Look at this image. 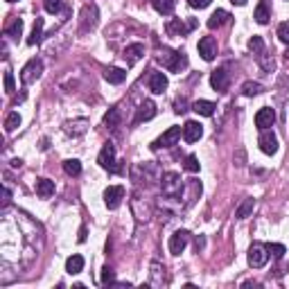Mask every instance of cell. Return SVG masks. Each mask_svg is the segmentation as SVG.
Listing matches in <instances>:
<instances>
[{
  "instance_id": "cell-34",
  "label": "cell",
  "mask_w": 289,
  "mask_h": 289,
  "mask_svg": "<svg viewBox=\"0 0 289 289\" xmlns=\"http://www.w3.org/2000/svg\"><path fill=\"white\" fill-rule=\"evenodd\" d=\"M260 93H262V86L258 81H244L242 84V95H247V98H255Z\"/></svg>"
},
{
  "instance_id": "cell-7",
  "label": "cell",
  "mask_w": 289,
  "mask_h": 289,
  "mask_svg": "<svg viewBox=\"0 0 289 289\" xmlns=\"http://www.w3.org/2000/svg\"><path fill=\"white\" fill-rule=\"evenodd\" d=\"M258 144H260V149H262L264 154H269V156L278 152V138H276V133H273L271 129H262V131H260Z\"/></svg>"
},
{
  "instance_id": "cell-33",
  "label": "cell",
  "mask_w": 289,
  "mask_h": 289,
  "mask_svg": "<svg viewBox=\"0 0 289 289\" xmlns=\"http://www.w3.org/2000/svg\"><path fill=\"white\" fill-rule=\"evenodd\" d=\"M64 172L68 176H79L81 174V163L77 161V158H68V161H64Z\"/></svg>"
},
{
  "instance_id": "cell-37",
  "label": "cell",
  "mask_w": 289,
  "mask_h": 289,
  "mask_svg": "<svg viewBox=\"0 0 289 289\" xmlns=\"http://www.w3.org/2000/svg\"><path fill=\"white\" fill-rule=\"evenodd\" d=\"M258 61H260V66H262V68L267 70V72H271V70H273V57L269 55L267 50L260 52V55H258Z\"/></svg>"
},
{
  "instance_id": "cell-9",
  "label": "cell",
  "mask_w": 289,
  "mask_h": 289,
  "mask_svg": "<svg viewBox=\"0 0 289 289\" xmlns=\"http://www.w3.org/2000/svg\"><path fill=\"white\" fill-rule=\"evenodd\" d=\"M181 133H183V129H181V127H170L165 133H163L161 138H158L156 142L152 144V147H154V149H161V147H174V144L179 142Z\"/></svg>"
},
{
  "instance_id": "cell-23",
  "label": "cell",
  "mask_w": 289,
  "mask_h": 289,
  "mask_svg": "<svg viewBox=\"0 0 289 289\" xmlns=\"http://www.w3.org/2000/svg\"><path fill=\"white\" fill-rule=\"evenodd\" d=\"M165 267L163 264H158V262H152V280H149V285H154V287H163L165 285Z\"/></svg>"
},
{
  "instance_id": "cell-22",
  "label": "cell",
  "mask_w": 289,
  "mask_h": 289,
  "mask_svg": "<svg viewBox=\"0 0 289 289\" xmlns=\"http://www.w3.org/2000/svg\"><path fill=\"white\" fill-rule=\"evenodd\" d=\"M5 36L14 38V41H18V38L23 36V21L21 18H12V21L5 25Z\"/></svg>"
},
{
  "instance_id": "cell-15",
  "label": "cell",
  "mask_w": 289,
  "mask_h": 289,
  "mask_svg": "<svg viewBox=\"0 0 289 289\" xmlns=\"http://www.w3.org/2000/svg\"><path fill=\"white\" fill-rule=\"evenodd\" d=\"M122 57H124V61H127V66L138 64V61L144 57V45H142V43H131V45L124 47Z\"/></svg>"
},
{
  "instance_id": "cell-18",
  "label": "cell",
  "mask_w": 289,
  "mask_h": 289,
  "mask_svg": "<svg viewBox=\"0 0 289 289\" xmlns=\"http://www.w3.org/2000/svg\"><path fill=\"white\" fill-rule=\"evenodd\" d=\"M98 25V7L95 5H86L84 9H81V27L84 30H93V27Z\"/></svg>"
},
{
  "instance_id": "cell-17",
  "label": "cell",
  "mask_w": 289,
  "mask_h": 289,
  "mask_svg": "<svg viewBox=\"0 0 289 289\" xmlns=\"http://www.w3.org/2000/svg\"><path fill=\"white\" fill-rule=\"evenodd\" d=\"M147 84H149V90H152L154 95H163L167 90V77H165V72H152Z\"/></svg>"
},
{
  "instance_id": "cell-20",
  "label": "cell",
  "mask_w": 289,
  "mask_h": 289,
  "mask_svg": "<svg viewBox=\"0 0 289 289\" xmlns=\"http://www.w3.org/2000/svg\"><path fill=\"white\" fill-rule=\"evenodd\" d=\"M84 264H86V260L81 258L79 253H75V255H70V258L66 260V271H68L70 276H77V273L84 271Z\"/></svg>"
},
{
  "instance_id": "cell-41",
  "label": "cell",
  "mask_w": 289,
  "mask_h": 289,
  "mask_svg": "<svg viewBox=\"0 0 289 289\" xmlns=\"http://www.w3.org/2000/svg\"><path fill=\"white\" fill-rule=\"evenodd\" d=\"M183 167H185L187 172H199V158L195 156V154H190V156H185V163H183Z\"/></svg>"
},
{
  "instance_id": "cell-13",
  "label": "cell",
  "mask_w": 289,
  "mask_h": 289,
  "mask_svg": "<svg viewBox=\"0 0 289 289\" xmlns=\"http://www.w3.org/2000/svg\"><path fill=\"white\" fill-rule=\"evenodd\" d=\"M273 122H276V111L269 109V107H262L255 113V127L262 131V129H269L273 127Z\"/></svg>"
},
{
  "instance_id": "cell-43",
  "label": "cell",
  "mask_w": 289,
  "mask_h": 289,
  "mask_svg": "<svg viewBox=\"0 0 289 289\" xmlns=\"http://www.w3.org/2000/svg\"><path fill=\"white\" fill-rule=\"evenodd\" d=\"M278 38H280L285 45H289V21H285V23H280V25H278Z\"/></svg>"
},
{
  "instance_id": "cell-19",
  "label": "cell",
  "mask_w": 289,
  "mask_h": 289,
  "mask_svg": "<svg viewBox=\"0 0 289 289\" xmlns=\"http://www.w3.org/2000/svg\"><path fill=\"white\" fill-rule=\"evenodd\" d=\"M104 79L109 81V84H122L124 79H127V70L122 68H115V66H109V68H104Z\"/></svg>"
},
{
  "instance_id": "cell-26",
  "label": "cell",
  "mask_w": 289,
  "mask_h": 289,
  "mask_svg": "<svg viewBox=\"0 0 289 289\" xmlns=\"http://www.w3.org/2000/svg\"><path fill=\"white\" fill-rule=\"evenodd\" d=\"M215 102H208V100H197L195 104H192V111H197L199 115H206V118H210V115L215 113Z\"/></svg>"
},
{
  "instance_id": "cell-11",
  "label": "cell",
  "mask_w": 289,
  "mask_h": 289,
  "mask_svg": "<svg viewBox=\"0 0 289 289\" xmlns=\"http://www.w3.org/2000/svg\"><path fill=\"white\" fill-rule=\"evenodd\" d=\"M210 86L217 90V93H226L230 86V77L228 72H226V68H217L213 75H210Z\"/></svg>"
},
{
  "instance_id": "cell-35",
  "label": "cell",
  "mask_w": 289,
  "mask_h": 289,
  "mask_svg": "<svg viewBox=\"0 0 289 289\" xmlns=\"http://www.w3.org/2000/svg\"><path fill=\"white\" fill-rule=\"evenodd\" d=\"M253 18L260 23V25H267V23H269V18H271V16H269V9H267V5H264V3H260L258 7H255Z\"/></svg>"
},
{
  "instance_id": "cell-46",
  "label": "cell",
  "mask_w": 289,
  "mask_h": 289,
  "mask_svg": "<svg viewBox=\"0 0 289 289\" xmlns=\"http://www.w3.org/2000/svg\"><path fill=\"white\" fill-rule=\"evenodd\" d=\"M185 107H187V104H185V100H183V98L174 102V111H176V113H185V111H187Z\"/></svg>"
},
{
  "instance_id": "cell-6",
  "label": "cell",
  "mask_w": 289,
  "mask_h": 289,
  "mask_svg": "<svg viewBox=\"0 0 289 289\" xmlns=\"http://www.w3.org/2000/svg\"><path fill=\"white\" fill-rule=\"evenodd\" d=\"M43 72V61L41 59H30L21 70V79L23 84H34Z\"/></svg>"
},
{
  "instance_id": "cell-16",
  "label": "cell",
  "mask_w": 289,
  "mask_h": 289,
  "mask_svg": "<svg viewBox=\"0 0 289 289\" xmlns=\"http://www.w3.org/2000/svg\"><path fill=\"white\" fill-rule=\"evenodd\" d=\"M154 115H156V104L152 102V100H144V102L138 104V111H136V120L133 122L140 124V122H147V120H152Z\"/></svg>"
},
{
  "instance_id": "cell-10",
  "label": "cell",
  "mask_w": 289,
  "mask_h": 289,
  "mask_svg": "<svg viewBox=\"0 0 289 289\" xmlns=\"http://www.w3.org/2000/svg\"><path fill=\"white\" fill-rule=\"evenodd\" d=\"M187 242H190V233L187 230H176L174 235L170 237V253L172 255H181L183 251H185V247H187Z\"/></svg>"
},
{
  "instance_id": "cell-21",
  "label": "cell",
  "mask_w": 289,
  "mask_h": 289,
  "mask_svg": "<svg viewBox=\"0 0 289 289\" xmlns=\"http://www.w3.org/2000/svg\"><path fill=\"white\" fill-rule=\"evenodd\" d=\"M228 21H230V14L226 12V9H217V12L210 14V18H208V27H210V30H217V27L226 25Z\"/></svg>"
},
{
  "instance_id": "cell-49",
  "label": "cell",
  "mask_w": 289,
  "mask_h": 289,
  "mask_svg": "<svg viewBox=\"0 0 289 289\" xmlns=\"http://www.w3.org/2000/svg\"><path fill=\"white\" fill-rule=\"evenodd\" d=\"M7 3H16V0H7Z\"/></svg>"
},
{
  "instance_id": "cell-14",
  "label": "cell",
  "mask_w": 289,
  "mask_h": 289,
  "mask_svg": "<svg viewBox=\"0 0 289 289\" xmlns=\"http://www.w3.org/2000/svg\"><path fill=\"white\" fill-rule=\"evenodd\" d=\"M201 136H204V127H201L199 122L187 120V122L183 124V140L185 142H197Z\"/></svg>"
},
{
  "instance_id": "cell-8",
  "label": "cell",
  "mask_w": 289,
  "mask_h": 289,
  "mask_svg": "<svg viewBox=\"0 0 289 289\" xmlns=\"http://www.w3.org/2000/svg\"><path fill=\"white\" fill-rule=\"evenodd\" d=\"M124 199V187L122 185H111L104 190V206L109 210H115Z\"/></svg>"
},
{
  "instance_id": "cell-39",
  "label": "cell",
  "mask_w": 289,
  "mask_h": 289,
  "mask_svg": "<svg viewBox=\"0 0 289 289\" xmlns=\"http://www.w3.org/2000/svg\"><path fill=\"white\" fill-rule=\"evenodd\" d=\"M249 50H251L253 55H260V52L264 50V41H262V36H251V38H249Z\"/></svg>"
},
{
  "instance_id": "cell-3",
  "label": "cell",
  "mask_w": 289,
  "mask_h": 289,
  "mask_svg": "<svg viewBox=\"0 0 289 289\" xmlns=\"http://www.w3.org/2000/svg\"><path fill=\"white\" fill-rule=\"evenodd\" d=\"M98 163H100V167H104L111 174H120V172H122V165H118V161H115V144L113 142H104L102 152H100V156H98Z\"/></svg>"
},
{
  "instance_id": "cell-1",
  "label": "cell",
  "mask_w": 289,
  "mask_h": 289,
  "mask_svg": "<svg viewBox=\"0 0 289 289\" xmlns=\"http://www.w3.org/2000/svg\"><path fill=\"white\" fill-rule=\"evenodd\" d=\"M156 61L163 64V68H167L170 72H181L187 68V57L183 52H176V50H167L163 47L161 52L156 55Z\"/></svg>"
},
{
  "instance_id": "cell-38",
  "label": "cell",
  "mask_w": 289,
  "mask_h": 289,
  "mask_svg": "<svg viewBox=\"0 0 289 289\" xmlns=\"http://www.w3.org/2000/svg\"><path fill=\"white\" fill-rule=\"evenodd\" d=\"M43 7H45L47 14H59L64 9V3L61 0H43Z\"/></svg>"
},
{
  "instance_id": "cell-12",
  "label": "cell",
  "mask_w": 289,
  "mask_h": 289,
  "mask_svg": "<svg viewBox=\"0 0 289 289\" xmlns=\"http://www.w3.org/2000/svg\"><path fill=\"white\" fill-rule=\"evenodd\" d=\"M197 50H199V55L204 61H213L217 57V41L213 36H204L199 41V45H197Z\"/></svg>"
},
{
  "instance_id": "cell-30",
  "label": "cell",
  "mask_w": 289,
  "mask_h": 289,
  "mask_svg": "<svg viewBox=\"0 0 289 289\" xmlns=\"http://www.w3.org/2000/svg\"><path fill=\"white\" fill-rule=\"evenodd\" d=\"M41 38H43V18H38V16H36V21H34V30H32L30 38H27V45H36V43H41Z\"/></svg>"
},
{
  "instance_id": "cell-32",
  "label": "cell",
  "mask_w": 289,
  "mask_h": 289,
  "mask_svg": "<svg viewBox=\"0 0 289 289\" xmlns=\"http://www.w3.org/2000/svg\"><path fill=\"white\" fill-rule=\"evenodd\" d=\"M104 124H107L109 129H115L120 124V109L118 107H111L107 111V115H104Z\"/></svg>"
},
{
  "instance_id": "cell-28",
  "label": "cell",
  "mask_w": 289,
  "mask_h": 289,
  "mask_svg": "<svg viewBox=\"0 0 289 289\" xmlns=\"http://www.w3.org/2000/svg\"><path fill=\"white\" fill-rule=\"evenodd\" d=\"M152 5H154V9H156L158 14H163V16H170V14L174 12V7H176L174 0H152Z\"/></svg>"
},
{
  "instance_id": "cell-5",
  "label": "cell",
  "mask_w": 289,
  "mask_h": 289,
  "mask_svg": "<svg viewBox=\"0 0 289 289\" xmlns=\"http://www.w3.org/2000/svg\"><path fill=\"white\" fill-rule=\"evenodd\" d=\"M269 260V251H267V244H260V242H253L251 249H249V264L253 269H262Z\"/></svg>"
},
{
  "instance_id": "cell-36",
  "label": "cell",
  "mask_w": 289,
  "mask_h": 289,
  "mask_svg": "<svg viewBox=\"0 0 289 289\" xmlns=\"http://www.w3.org/2000/svg\"><path fill=\"white\" fill-rule=\"evenodd\" d=\"M267 251L273 255L276 260H282V255L287 253V249H285V244H278V242H269L267 244Z\"/></svg>"
},
{
  "instance_id": "cell-27",
  "label": "cell",
  "mask_w": 289,
  "mask_h": 289,
  "mask_svg": "<svg viewBox=\"0 0 289 289\" xmlns=\"http://www.w3.org/2000/svg\"><path fill=\"white\" fill-rule=\"evenodd\" d=\"M185 187H187L185 199H187V206H190V204H195V199H199V197H201V183L195 181V179H190Z\"/></svg>"
},
{
  "instance_id": "cell-47",
  "label": "cell",
  "mask_w": 289,
  "mask_h": 289,
  "mask_svg": "<svg viewBox=\"0 0 289 289\" xmlns=\"http://www.w3.org/2000/svg\"><path fill=\"white\" fill-rule=\"evenodd\" d=\"M86 235H88V230H86V226H81V228H79V237H77V239H79V242H86Z\"/></svg>"
},
{
  "instance_id": "cell-2",
  "label": "cell",
  "mask_w": 289,
  "mask_h": 289,
  "mask_svg": "<svg viewBox=\"0 0 289 289\" xmlns=\"http://www.w3.org/2000/svg\"><path fill=\"white\" fill-rule=\"evenodd\" d=\"M181 174H176V172H165V174L161 176V190H163V197H167V199H176V197H181L183 192V183H181Z\"/></svg>"
},
{
  "instance_id": "cell-29",
  "label": "cell",
  "mask_w": 289,
  "mask_h": 289,
  "mask_svg": "<svg viewBox=\"0 0 289 289\" xmlns=\"http://www.w3.org/2000/svg\"><path fill=\"white\" fill-rule=\"evenodd\" d=\"M253 206H255L253 199H251V197H247V199H244L242 204L237 206V210H235V217H237V219H247V217L253 213Z\"/></svg>"
},
{
  "instance_id": "cell-25",
  "label": "cell",
  "mask_w": 289,
  "mask_h": 289,
  "mask_svg": "<svg viewBox=\"0 0 289 289\" xmlns=\"http://www.w3.org/2000/svg\"><path fill=\"white\" fill-rule=\"evenodd\" d=\"M36 195L41 197V199H50V197L55 195V183L50 179H38L36 181Z\"/></svg>"
},
{
  "instance_id": "cell-40",
  "label": "cell",
  "mask_w": 289,
  "mask_h": 289,
  "mask_svg": "<svg viewBox=\"0 0 289 289\" xmlns=\"http://www.w3.org/2000/svg\"><path fill=\"white\" fill-rule=\"evenodd\" d=\"M100 282H102V285H115V271L109 267V264L102 269V278H100Z\"/></svg>"
},
{
  "instance_id": "cell-48",
  "label": "cell",
  "mask_w": 289,
  "mask_h": 289,
  "mask_svg": "<svg viewBox=\"0 0 289 289\" xmlns=\"http://www.w3.org/2000/svg\"><path fill=\"white\" fill-rule=\"evenodd\" d=\"M230 3H233V5H239V7H244V5H247V0H230Z\"/></svg>"
},
{
  "instance_id": "cell-4",
  "label": "cell",
  "mask_w": 289,
  "mask_h": 289,
  "mask_svg": "<svg viewBox=\"0 0 289 289\" xmlns=\"http://www.w3.org/2000/svg\"><path fill=\"white\" fill-rule=\"evenodd\" d=\"M195 27H197L195 18H187V23H183V18H170L165 25V32L170 36H185V34H190Z\"/></svg>"
},
{
  "instance_id": "cell-24",
  "label": "cell",
  "mask_w": 289,
  "mask_h": 289,
  "mask_svg": "<svg viewBox=\"0 0 289 289\" xmlns=\"http://www.w3.org/2000/svg\"><path fill=\"white\" fill-rule=\"evenodd\" d=\"M86 129H88V120H75V122L64 124V131L68 136H81V133H86Z\"/></svg>"
},
{
  "instance_id": "cell-45",
  "label": "cell",
  "mask_w": 289,
  "mask_h": 289,
  "mask_svg": "<svg viewBox=\"0 0 289 289\" xmlns=\"http://www.w3.org/2000/svg\"><path fill=\"white\" fill-rule=\"evenodd\" d=\"M9 204H12V192L9 187H3V208H7Z\"/></svg>"
},
{
  "instance_id": "cell-31",
  "label": "cell",
  "mask_w": 289,
  "mask_h": 289,
  "mask_svg": "<svg viewBox=\"0 0 289 289\" xmlns=\"http://www.w3.org/2000/svg\"><path fill=\"white\" fill-rule=\"evenodd\" d=\"M18 127H21V115H18V111L7 113V118H5V131L12 133V131H16Z\"/></svg>"
},
{
  "instance_id": "cell-44",
  "label": "cell",
  "mask_w": 289,
  "mask_h": 289,
  "mask_svg": "<svg viewBox=\"0 0 289 289\" xmlns=\"http://www.w3.org/2000/svg\"><path fill=\"white\" fill-rule=\"evenodd\" d=\"M190 3V7H195V9H204V7H208L213 0H187Z\"/></svg>"
},
{
  "instance_id": "cell-42",
  "label": "cell",
  "mask_w": 289,
  "mask_h": 289,
  "mask_svg": "<svg viewBox=\"0 0 289 289\" xmlns=\"http://www.w3.org/2000/svg\"><path fill=\"white\" fill-rule=\"evenodd\" d=\"M16 90V81H14V72L12 70H5V93L12 95Z\"/></svg>"
}]
</instances>
